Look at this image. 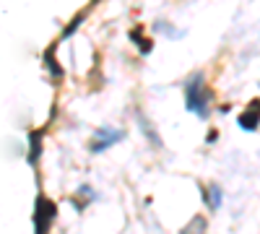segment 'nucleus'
I'll return each mask as SVG.
<instances>
[{
	"mask_svg": "<svg viewBox=\"0 0 260 234\" xmlns=\"http://www.w3.org/2000/svg\"><path fill=\"white\" fill-rule=\"evenodd\" d=\"M203 229H206V219H203V216H195V219L182 229V234H203Z\"/></svg>",
	"mask_w": 260,
	"mask_h": 234,
	"instance_id": "nucleus-6",
	"label": "nucleus"
},
{
	"mask_svg": "<svg viewBox=\"0 0 260 234\" xmlns=\"http://www.w3.org/2000/svg\"><path fill=\"white\" fill-rule=\"evenodd\" d=\"M130 37H133L136 42H138V47H141V52H151V39H143L138 31H130Z\"/></svg>",
	"mask_w": 260,
	"mask_h": 234,
	"instance_id": "nucleus-8",
	"label": "nucleus"
},
{
	"mask_svg": "<svg viewBox=\"0 0 260 234\" xmlns=\"http://www.w3.org/2000/svg\"><path fill=\"white\" fill-rule=\"evenodd\" d=\"M206 200H208L211 208H219V203H221V190L216 187V185H211V187H208V193H206Z\"/></svg>",
	"mask_w": 260,
	"mask_h": 234,
	"instance_id": "nucleus-7",
	"label": "nucleus"
},
{
	"mask_svg": "<svg viewBox=\"0 0 260 234\" xmlns=\"http://www.w3.org/2000/svg\"><path fill=\"white\" fill-rule=\"evenodd\" d=\"M257 122H260V102H252V107L240 115V125L245 127V130H255Z\"/></svg>",
	"mask_w": 260,
	"mask_h": 234,
	"instance_id": "nucleus-4",
	"label": "nucleus"
},
{
	"mask_svg": "<svg viewBox=\"0 0 260 234\" xmlns=\"http://www.w3.org/2000/svg\"><path fill=\"white\" fill-rule=\"evenodd\" d=\"M57 216V206L47 195H37V211H34V234H50L52 221Z\"/></svg>",
	"mask_w": 260,
	"mask_h": 234,
	"instance_id": "nucleus-2",
	"label": "nucleus"
},
{
	"mask_svg": "<svg viewBox=\"0 0 260 234\" xmlns=\"http://www.w3.org/2000/svg\"><path fill=\"white\" fill-rule=\"evenodd\" d=\"M29 164L34 166L39 161V154H42V130H31L29 133Z\"/></svg>",
	"mask_w": 260,
	"mask_h": 234,
	"instance_id": "nucleus-5",
	"label": "nucleus"
},
{
	"mask_svg": "<svg viewBox=\"0 0 260 234\" xmlns=\"http://www.w3.org/2000/svg\"><path fill=\"white\" fill-rule=\"evenodd\" d=\"M185 96H187V110L190 112H195V115H201V117H208V91H206V86H203V76L198 73V76H192L190 81H187V86H185Z\"/></svg>",
	"mask_w": 260,
	"mask_h": 234,
	"instance_id": "nucleus-1",
	"label": "nucleus"
},
{
	"mask_svg": "<svg viewBox=\"0 0 260 234\" xmlns=\"http://www.w3.org/2000/svg\"><path fill=\"white\" fill-rule=\"evenodd\" d=\"M122 130H110V127H104V130H99L96 133V138L91 141V151L94 154H99V151H104V148H110L112 143H117V141H122Z\"/></svg>",
	"mask_w": 260,
	"mask_h": 234,
	"instance_id": "nucleus-3",
	"label": "nucleus"
}]
</instances>
